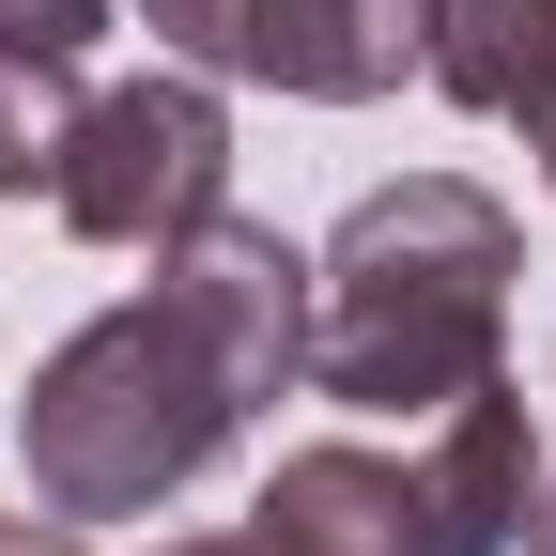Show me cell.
<instances>
[{"mask_svg":"<svg viewBox=\"0 0 556 556\" xmlns=\"http://www.w3.org/2000/svg\"><path fill=\"white\" fill-rule=\"evenodd\" d=\"M278 387H309V248H278L263 217H201L186 248H155V294L93 309L16 387V464L47 526H139Z\"/></svg>","mask_w":556,"mask_h":556,"instance_id":"cell-1","label":"cell"},{"mask_svg":"<svg viewBox=\"0 0 556 556\" xmlns=\"http://www.w3.org/2000/svg\"><path fill=\"white\" fill-rule=\"evenodd\" d=\"M170 556H263V541H248V526H232V541H170Z\"/></svg>","mask_w":556,"mask_h":556,"instance_id":"cell-11","label":"cell"},{"mask_svg":"<svg viewBox=\"0 0 556 556\" xmlns=\"http://www.w3.org/2000/svg\"><path fill=\"white\" fill-rule=\"evenodd\" d=\"M109 31V0H0V47H16V62H78Z\"/></svg>","mask_w":556,"mask_h":556,"instance_id":"cell-8","label":"cell"},{"mask_svg":"<svg viewBox=\"0 0 556 556\" xmlns=\"http://www.w3.org/2000/svg\"><path fill=\"white\" fill-rule=\"evenodd\" d=\"M541 510V433H526V387H464L433 417V448H294L263 479L248 541L263 556H526Z\"/></svg>","mask_w":556,"mask_h":556,"instance_id":"cell-3","label":"cell"},{"mask_svg":"<svg viewBox=\"0 0 556 556\" xmlns=\"http://www.w3.org/2000/svg\"><path fill=\"white\" fill-rule=\"evenodd\" d=\"M417 78L464 93L479 124H526V155L556 170V0H433Z\"/></svg>","mask_w":556,"mask_h":556,"instance_id":"cell-6","label":"cell"},{"mask_svg":"<svg viewBox=\"0 0 556 556\" xmlns=\"http://www.w3.org/2000/svg\"><path fill=\"white\" fill-rule=\"evenodd\" d=\"M526 556H556V479H541V510H526Z\"/></svg>","mask_w":556,"mask_h":556,"instance_id":"cell-10","label":"cell"},{"mask_svg":"<svg viewBox=\"0 0 556 556\" xmlns=\"http://www.w3.org/2000/svg\"><path fill=\"white\" fill-rule=\"evenodd\" d=\"M139 16L201 78H263V93H309V109H371L433 47V0H139Z\"/></svg>","mask_w":556,"mask_h":556,"instance_id":"cell-5","label":"cell"},{"mask_svg":"<svg viewBox=\"0 0 556 556\" xmlns=\"http://www.w3.org/2000/svg\"><path fill=\"white\" fill-rule=\"evenodd\" d=\"M510 278L526 232L495 186L402 170L309 248V387L356 417H448L464 387L510 371Z\"/></svg>","mask_w":556,"mask_h":556,"instance_id":"cell-2","label":"cell"},{"mask_svg":"<svg viewBox=\"0 0 556 556\" xmlns=\"http://www.w3.org/2000/svg\"><path fill=\"white\" fill-rule=\"evenodd\" d=\"M78 62H16L0 47V201H31V186H62V139H78Z\"/></svg>","mask_w":556,"mask_h":556,"instance_id":"cell-7","label":"cell"},{"mask_svg":"<svg viewBox=\"0 0 556 556\" xmlns=\"http://www.w3.org/2000/svg\"><path fill=\"white\" fill-rule=\"evenodd\" d=\"M62 232L93 248H186L201 217H232V109L201 62H155V78H109L62 139Z\"/></svg>","mask_w":556,"mask_h":556,"instance_id":"cell-4","label":"cell"},{"mask_svg":"<svg viewBox=\"0 0 556 556\" xmlns=\"http://www.w3.org/2000/svg\"><path fill=\"white\" fill-rule=\"evenodd\" d=\"M0 556H78V526H0Z\"/></svg>","mask_w":556,"mask_h":556,"instance_id":"cell-9","label":"cell"}]
</instances>
